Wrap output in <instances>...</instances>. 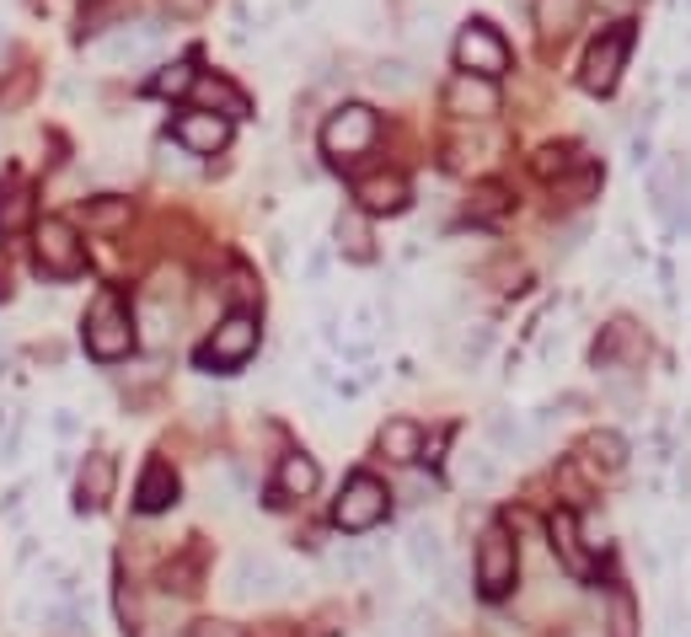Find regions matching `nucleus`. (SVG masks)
Returning <instances> with one entry per match:
<instances>
[{"label":"nucleus","mask_w":691,"mask_h":637,"mask_svg":"<svg viewBox=\"0 0 691 637\" xmlns=\"http://www.w3.org/2000/svg\"><path fill=\"white\" fill-rule=\"evenodd\" d=\"M87 354L91 360H102V364H113L123 360L129 348H134V322H129V311H123V301L113 295V290H102L97 301H91L87 311Z\"/></svg>","instance_id":"f257e3e1"},{"label":"nucleus","mask_w":691,"mask_h":637,"mask_svg":"<svg viewBox=\"0 0 691 637\" xmlns=\"http://www.w3.org/2000/svg\"><path fill=\"white\" fill-rule=\"evenodd\" d=\"M258 343H263L258 316H252V311H231L210 333V343L199 348V364H204V370H241V364L258 354Z\"/></svg>","instance_id":"f03ea898"},{"label":"nucleus","mask_w":691,"mask_h":637,"mask_svg":"<svg viewBox=\"0 0 691 637\" xmlns=\"http://www.w3.org/2000/svg\"><path fill=\"white\" fill-rule=\"evenodd\" d=\"M387 509H391L387 483H375L370 472H360V477H349L343 493H338V504H332V525L349 530V536H360V530H375V525L387 519Z\"/></svg>","instance_id":"7ed1b4c3"},{"label":"nucleus","mask_w":691,"mask_h":637,"mask_svg":"<svg viewBox=\"0 0 691 637\" xmlns=\"http://www.w3.org/2000/svg\"><path fill=\"white\" fill-rule=\"evenodd\" d=\"M375 134H381V123H375V113L370 108H360V102H349V108H338L328 123H322V155L328 161H360L370 145H375Z\"/></svg>","instance_id":"20e7f679"},{"label":"nucleus","mask_w":691,"mask_h":637,"mask_svg":"<svg viewBox=\"0 0 691 637\" xmlns=\"http://www.w3.org/2000/svg\"><path fill=\"white\" fill-rule=\"evenodd\" d=\"M514 574H520V552H514V536L504 525H488L478 542V589L482 600H504L514 589Z\"/></svg>","instance_id":"39448f33"},{"label":"nucleus","mask_w":691,"mask_h":637,"mask_svg":"<svg viewBox=\"0 0 691 637\" xmlns=\"http://www.w3.org/2000/svg\"><path fill=\"white\" fill-rule=\"evenodd\" d=\"M32 257H38V273H49V279H76L87 269V252H81V236L70 220H43L32 231Z\"/></svg>","instance_id":"423d86ee"},{"label":"nucleus","mask_w":691,"mask_h":637,"mask_svg":"<svg viewBox=\"0 0 691 637\" xmlns=\"http://www.w3.org/2000/svg\"><path fill=\"white\" fill-rule=\"evenodd\" d=\"M455 70L499 81V75L510 70V43L488 28V22H467V28H461V38H455Z\"/></svg>","instance_id":"0eeeda50"},{"label":"nucleus","mask_w":691,"mask_h":637,"mask_svg":"<svg viewBox=\"0 0 691 637\" xmlns=\"http://www.w3.org/2000/svg\"><path fill=\"white\" fill-rule=\"evenodd\" d=\"M226 589H231V600H273L284 589V563L269 552H241L226 568Z\"/></svg>","instance_id":"6e6552de"},{"label":"nucleus","mask_w":691,"mask_h":637,"mask_svg":"<svg viewBox=\"0 0 691 637\" xmlns=\"http://www.w3.org/2000/svg\"><path fill=\"white\" fill-rule=\"evenodd\" d=\"M628 49H632V32H628V28H605L601 38L590 43V54H584V70H579L584 91H595V97L617 91V81H622V64H628Z\"/></svg>","instance_id":"1a4fd4ad"},{"label":"nucleus","mask_w":691,"mask_h":637,"mask_svg":"<svg viewBox=\"0 0 691 637\" xmlns=\"http://www.w3.org/2000/svg\"><path fill=\"white\" fill-rule=\"evenodd\" d=\"M113 483H119V461L108 451H91L81 461V477H76V515H97L113 498Z\"/></svg>","instance_id":"9d476101"},{"label":"nucleus","mask_w":691,"mask_h":637,"mask_svg":"<svg viewBox=\"0 0 691 637\" xmlns=\"http://www.w3.org/2000/svg\"><path fill=\"white\" fill-rule=\"evenodd\" d=\"M178 145L188 155H214L231 145V119L226 113H204V108H193V113H182L178 119Z\"/></svg>","instance_id":"9b49d317"},{"label":"nucleus","mask_w":691,"mask_h":637,"mask_svg":"<svg viewBox=\"0 0 691 637\" xmlns=\"http://www.w3.org/2000/svg\"><path fill=\"white\" fill-rule=\"evenodd\" d=\"M445 108H451L455 119H493L499 113V87L488 81V75H455L451 87H445Z\"/></svg>","instance_id":"f8f14e48"},{"label":"nucleus","mask_w":691,"mask_h":637,"mask_svg":"<svg viewBox=\"0 0 691 637\" xmlns=\"http://www.w3.org/2000/svg\"><path fill=\"white\" fill-rule=\"evenodd\" d=\"M579 461H584V472H595V477H622V472H628V439H622L617 428H595V434H584Z\"/></svg>","instance_id":"ddd939ff"},{"label":"nucleus","mask_w":691,"mask_h":637,"mask_svg":"<svg viewBox=\"0 0 691 637\" xmlns=\"http://www.w3.org/2000/svg\"><path fill=\"white\" fill-rule=\"evenodd\" d=\"M354 199H360L364 214H402L408 210V178H397V172H370V178L354 182Z\"/></svg>","instance_id":"4468645a"},{"label":"nucleus","mask_w":691,"mask_h":637,"mask_svg":"<svg viewBox=\"0 0 691 637\" xmlns=\"http://www.w3.org/2000/svg\"><path fill=\"white\" fill-rule=\"evenodd\" d=\"M649 354V337L638 333L632 322H611L595 343V370H622V364H638Z\"/></svg>","instance_id":"2eb2a0df"},{"label":"nucleus","mask_w":691,"mask_h":637,"mask_svg":"<svg viewBox=\"0 0 691 637\" xmlns=\"http://www.w3.org/2000/svg\"><path fill=\"white\" fill-rule=\"evenodd\" d=\"M547 536H552V552H558V563H563L573 578H590V552H584L579 519H573L569 509H558V515L547 519Z\"/></svg>","instance_id":"dca6fc26"},{"label":"nucleus","mask_w":691,"mask_h":637,"mask_svg":"<svg viewBox=\"0 0 691 637\" xmlns=\"http://www.w3.org/2000/svg\"><path fill=\"white\" fill-rule=\"evenodd\" d=\"M402 552H408V568L423 578H434L445 568V536H440V525H408V536H402Z\"/></svg>","instance_id":"f3484780"},{"label":"nucleus","mask_w":691,"mask_h":637,"mask_svg":"<svg viewBox=\"0 0 691 637\" xmlns=\"http://www.w3.org/2000/svg\"><path fill=\"white\" fill-rule=\"evenodd\" d=\"M156 43H161V28H129V22H123L113 38H102V43H97V60L134 64V60H146V54H156Z\"/></svg>","instance_id":"a211bd4d"},{"label":"nucleus","mask_w":691,"mask_h":637,"mask_svg":"<svg viewBox=\"0 0 691 637\" xmlns=\"http://www.w3.org/2000/svg\"><path fill=\"white\" fill-rule=\"evenodd\" d=\"M134 504H140V515H161V509H172V504H178V472H172L167 461H151V466L140 472Z\"/></svg>","instance_id":"6ab92c4d"},{"label":"nucleus","mask_w":691,"mask_h":637,"mask_svg":"<svg viewBox=\"0 0 691 637\" xmlns=\"http://www.w3.org/2000/svg\"><path fill=\"white\" fill-rule=\"evenodd\" d=\"M193 102L204 108V113H226V119H241L247 113V97H241L226 75H193Z\"/></svg>","instance_id":"aec40b11"},{"label":"nucleus","mask_w":691,"mask_h":637,"mask_svg":"<svg viewBox=\"0 0 691 637\" xmlns=\"http://www.w3.org/2000/svg\"><path fill=\"white\" fill-rule=\"evenodd\" d=\"M317 483H322V472H317V461L301 455V451L284 455V461H279V472H273V493H279V498H311Z\"/></svg>","instance_id":"412c9836"},{"label":"nucleus","mask_w":691,"mask_h":637,"mask_svg":"<svg viewBox=\"0 0 691 637\" xmlns=\"http://www.w3.org/2000/svg\"><path fill=\"white\" fill-rule=\"evenodd\" d=\"M375 451L387 455V461H397V466H413L423 455V428L413 424V418H391V424L381 428V439H375Z\"/></svg>","instance_id":"4be33fe9"},{"label":"nucleus","mask_w":691,"mask_h":637,"mask_svg":"<svg viewBox=\"0 0 691 637\" xmlns=\"http://www.w3.org/2000/svg\"><path fill=\"white\" fill-rule=\"evenodd\" d=\"M32 225V188L22 178H0V236H17Z\"/></svg>","instance_id":"5701e85b"},{"label":"nucleus","mask_w":691,"mask_h":637,"mask_svg":"<svg viewBox=\"0 0 691 637\" xmlns=\"http://www.w3.org/2000/svg\"><path fill=\"white\" fill-rule=\"evenodd\" d=\"M531 11H537L541 38H547V43H563V38L579 28V17H584V0H537Z\"/></svg>","instance_id":"b1692460"},{"label":"nucleus","mask_w":691,"mask_h":637,"mask_svg":"<svg viewBox=\"0 0 691 637\" xmlns=\"http://www.w3.org/2000/svg\"><path fill=\"white\" fill-rule=\"evenodd\" d=\"M338 252L349 257V263H370L375 257V242H370V225H364V214H338Z\"/></svg>","instance_id":"393cba45"},{"label":"nucleus","mask_w":691,"mask_h":637,"mask_svg":"<svg viewBox=\"0 0 691 637\" xmlns=\"http://www.w3.org/2000/svg\"><path fill=\"white\" fill-rule=\"evenodd\" d=\"M461 483L472 487V493H493V487L504 483L499 455H493V451H467V455H461Z\"/></svg>","instance_id":"a878e982"},{"label":"nucleus","mask_w":691,"mask_h":637,"mask_svg":"<svg viewBox=\"0 0 691 637\" xmlns=\"http://www.w3.org/2000/svg\"><path fill=\"white\" fill-rule=\"evenodd\" d=\"M605 637H638V600L622 584L605 589Z\"/></svg>","instance_id":"bb28decb"},{"label":"nucleus","mask_w":691,"mask_h":637,"mask_svg":"<svg viewBox=\"0 0 691 637\" xmlns=\"http://www.w3.org/2000/svg\"><path fill=\"white\" fill-rule=\"evenodd\" d=\"M482 434H488V451L493 455H520L525 445H531L525 424H520V418H504V413H493V418L482 424Z\"/></svg>","instance_id":"cd10ccee"},{"label":"nucleus","mask_w":691,"mask_h":637,"mask_svg":"<svg viewBox=\"0 0 691 637\" xmlns=\"http://www.w3.org/2000/svg\"><path fill=\"white\" fill-rule=\"evenodd\" d=\"M504 210H510V193H504L499 182H478L472 199H467V214H472V220H499Z\"/></svg>","instance_id":"c85d7f7f"},{"label":"nucleus","mask_w":691,"mask_h":637,"mask_svg":"<svg viewBox=\"0 0 691 637\" xmlns=\"http://www.w3.org/2000/svg\"><path fill=\"white\" fill-rule=\"evenodd\" d=\"M531 166H537V178L558 182V178H569L573 166H579V155H573L569 145H541V151H537V161H531Z\"/></svg>","instance_id":"c756f323"},{"label":"nucleus","mask_w":691,"mask_h":637,"mask_svg":"<svg viewBox=\"0 0 691 637\" xmlns=\"http://www.w3.org/2000/svg\"><path fill=\"white\" fill-rule=\"evenodd\" d=\"M188 87H193V64H161L156 81H151L156 97H182Z\"/></svg>","instance_id":"7c9ffc66"},{"label":"nucleus","mask_w":691,"mask_h":637,"mask_svg":"<svg viewBox=\"0 0 691 637\" xmlns=\"http://www.w3.org/2000/svg\"><path fill=\"white\" fill-rule=\"evenodd\" d=\"M375 87L381 91H408L413 87V64L408 60H381L375 64Z\"/></svg>","instance_id":"2f4dec72"},{"label":"nucleus","mask_w":691,"mask_h":637,"mask_svg":"<svg viewBox=\"0 0 691 637\" xmlns=\"http://www.w3.org/2000/svg\"><path fill=\"white\" fill-rule=\"evenodd\" d=\"M595 188H601V178H595L590 166H584V172H579L573 182H569V178H558V182H552V193H558V199H569V204H584V199H590Z\"/></svg>","instance_id":"473e14b6"},{"label":"nucleus","mask_w":691,"mask_h":637,"mask_svg":"<svg viewBox=\"0 0 691 637\" xmlns=\"http://www.w3.org/2000/svg\"><path fill=\"white\" fill-rule=\"evenodd\" d=\"M49 621H54V633H64V637H91V621L81 606H54Z\"/></svg>","instance_id":"72a5a7b5"},{"label":"nucleus","mask_w":691,"mask_h":637,"mask_svg":"<svg viewBox=\"0 0 691 637\" xmlns=\"http://www.w3.org/2000/svg\"><path fill=\"white\" fill-rule=\"evenodd\" d=\"M338 574H343V578H364V574H370V552H360V546H343V552H338Z\"/></svg>","instance_id":"f704fd0d"},{"label":"nucleus","mask_w":691,"mask_h":637,"mask_svg":"<svg viewBox=\"0 0 691 637\" xmlns=\"http://www.w3.org/2000/svg\"><path fill=\"white\" fill-rule=\"evenodd\" d=\"M488 343H493V333H488V327H472V333H467V343H461V354L478 364L482 354H488Z\"/></svg>","instance_id":"c9c22d12"},{"label":"nucleus","mask_w":691,"mask_h":637,"mask_svg":"<svg viewBox=\"0 0 691 637\" xmlns=\"http://www.w3.org/2000/svg\"><path fill=\"white\" fill-rule=\"evenodd\" d=\"M91 225H119V220H129V204H97V210H87Z\"/></svg>","instance_id":"e433bc0d"},{"label":"nucleus","mask_w":691,"mask_h":637,"mask_svg":"<svg viewBox=\"0 0 691 637\" xmlns=\"http://www.w3.org/2000/svg\"><path fill=\"white\" fill-rule=\"evenodd\" d=\"M595 6H601L605 17H617V22H622V17H632V11H638V0H595Z\"/></svg>","instance_id":"4c0bfd02"},{"label":"nucleus","mask_w":691,"mask_h":637,"mask_svg":"<svg viewBox=\"0 0 691 637\" xmlns=\"http://www.w3.org/2000/svg\"><path fill=\"white\" fill-rule=\"evenodd\" d=\"M193 637H241V633H237V627H226V621H199Z\"/></svg>","instance_id":"58836bf2"},{"label":"nucleus","mask_w":691,"mask_h":637,"mask_svg":"<svg viewBox=\"0 0 691 637\" xmlns=\"http://www.w3.org/2000/svg\"><path fill=\"white\" fill-rule=\"evenodd\" d=\"M354 322H360V333L370 337V333H375V305H360V311H354Z\"/></svg>","instance_id":"ea45409f"},{"label":"nucleus","mask_w":691,"mask_h":637,"mask_svg":"<svg viewBox=\"0 0 691 637\" xmlns=\"http://www.w3.org/2000/svg\"><path fill=\"white\" fill-rule=\"evenodd\" d=\"M167 6H172V11H178V17H193V11H199V6H204V0H167Z\"/></svg>","instance_id":"a19ab883"},{"label":"nucleus","mask_w":691,"mask_h":637,"mask_svg":"<svg viewBox=\"0 0 691 637\" xmlns=\"http://www.w3.org/2000/svg\"><path fill=\"white\" fill-rule=\"evenodd\" d=\"M6 295H11V290H6V273H0V301H6Z\"/></svg>","instance_id":"79ce46f5"},{"label":"nucleus","mask_w":691,"mask_h":637,"mask_svg":"<svg viewBox=\"0 0 691 637\" xmlns=\"http://www.w3.org/2000/svg\"><path fill=\"white\" fill-rule=\"evenodd\" d=\"M0 428H6V407H0Z\"/></svg>","instance_id":"37998d69"},{"label":"nucleus","mask_w":691,"mask_h":637,"mask_svg":"<svg viewBox=\"0 0 691 637\" xmlns=\"http://www.w3.org/2000/svg\"><path fill=\"white\" fill-rule=\"evenodd\" d=\"M397 637H413V633H397Z\"/></svg>","instance_id":"c03bdc74"}]
</instances>
